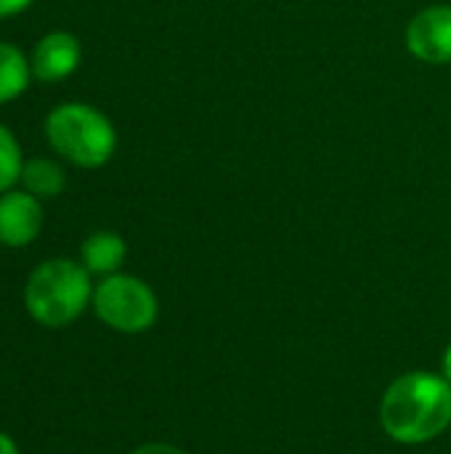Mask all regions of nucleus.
Segmentation results:
<instances>
[{
	"label": "nucleus",
	"mask_w": 451,
	"mask_h": 454,
	"mask_svg": "<svg viewBox=\"0 0 451 454\" xmlns=\"http://www.w3.org/2000/svg\"><path fill=\"white\" fill-rule=\"evenodd\" d=\"M380 426L388 439L420 447L451 426V383L439 372H404L380 399Z\"/></svg>",
	"instance_id": "obj_1"
},
{
	"label": "nucleus",
	"mask_w": 451,
	"mask_h": 454,
	"mask_svg": "<svg viewBox=\"0 0 451 454\" xmlns=\"http://www.w3.org/2000/svg\"><path fill=\"white\" fill-rule=\"evenodd\" d=\"M93 301L90 271L66 258L40 263L27 282L24 303L35 322L45 327H64L74 322Z\"/></svg>",
	"instance_id": "obj_2"
},
{
	"label": "nucleus",
	"mask_w": 451,
	"mask_h": 454,
	"mask_svg": "<svg viewBox=\"0 0 451 454\" xmlns=\"http://www.w3.org/2000/svg\"><path fill=\"white\" fill-rule=\"evenodd\" d=\"M48 144L80 168H101L117 146L114 125L90 104H61L45 120Z\"/></svg>",
	"instance_id": "obj_3"
},
{
	"label": "nucleus",
	"mask_w": 451,
	"mask_h": 454,
	"mask_svg": "<svg viewBox=\"0 0 451 454\" xmlns=\"http://www.w3.org/2000/svg\"><path fill=\"white\" fill-rule=\"evenodd\" d=\"M93 311L106 327L125 335H138L154 327L159 303L144 279L130 274H109L93 290Z\"/></svg>",
	"instance_id": "obj_4"
},
{
	"label": "nucleus",
	"mask_w": 451,
	"mask_h": 454,
	"mask_svg": "<svg viewBox=\"0 0 451 454\" xmlns=\"http://www.w3.org/2000/svg\"><path fill=\"white\" fill-rule=\"evenodd\" d=\"M407 51L423 64L451 61V5L436 3L407 24Z\"/></svg>",
	"instance_id": "obj_5"
},
{
	"label": "nucleus",
	"mask_w": 451,
	"mask_h": 454,
	"mask_svg": "<svg viewBox=\"0 0 451 454\" xmlns=\"http://www.w3.org/2000/svg\"><path fill=\"white\" fill-rule=\"evenodd\" d=\"M43 226V210L29 192H5L0 197V242L8 247L29 245Z\"/></svg>",
	"instance_id": "obj_6"
},
{
	"label": "nucleus",
	"mask_w": 451,
	"mask_h": 454,
	"mask_svg": "<svg viewBox=\"0 0 451 454\" xmlns=\"http://www.w3.org/2000/svg\"><path fill=\"white\" fill-rule=\"evenodd\" d=\"M80 64V43L69 32H51L45 35L32 53V72L43 82H58L69 77Z\"/></svg>",
	"instance_id": "obj_7"
},
{
	"label": "nucleus",
	"mask_w": 451,
	"mask_h": 454,
	"mask_svg": "<svg viewBox=\"0 0 451 454\" xmlns=\"http://www.w3.org/2000/svg\"><path fill=\"white\" fill-rule=\"evenodd\" d=\"M128 255V245L114 231H96L82 242V266L90 274H117Z\"/></svg>",
	"instance_id": "obj_8"
},
{
	"label": "nucleus",
	"mask_w": 451,
	"mask_h": 454,
	"mask_svg": "<svg viewBox=\"0 0 451 454\" xmlns=\"http://www.w3.org/2000/svg\"><path fill=\"white\" fill-rule=\"evenodd\" d=\"M32 67L27 64L24 53L8 43H0V104L21 96L29 85Z\"/></svg>",
	"instance_id": "obj_9"
},
{
	"label": "nucleus",
	"mask_w": 451,
	"mask_h": 454,
	"mask_svg": "<svg viewBox=\"0 0 451 454\" xmlns=\"http://www.w3.org/2000/svg\"><path fill=\"white\" fill-rule=\"evenodd\" d=\"M21 184L35 197H56L64 192V170L51 160H32L21 168Z\"/></svg>",
	"instance_id": "obj_10"
},
{
	"label": "nucleus",
	"mask_w": 451,
	"mask_h": 454,
	"mask_svg": "<svg viewBox=\"0 0 451 454\" xmlns=\"http://www.w3.org/2000/svg\"><path fill=\"white\" fill-rule=\"evenodd\" d=\"M21 149L8 128L0 125V194H5L21 178Z\"/></svg>",
	"instance_id": "obj_11"
},
{
	"label": "nucleus",
	"mask_w": 451,
	"mask_h": 454,
	"mask_svg": "<svg viewBox=\"0 0 451 454\" xmlns=\"http://www.w3.org/2000/svg\"><path fill=\"white\" fill-rule=\"evenodd\" d=\"M130 454H189V452H183L181 447H173V444H144V447H138L136 452H130Z\"/></svg>",
	"instance_id": "obj_12"
},
{
	"label": "nucleus",
	"mask_w": 451,
	"mask_h": 454,
	"mask_svg": "<svg viewBox=\"0 0 451 454\" xmlns=\"http://www.w3.org/2000/svg\"><path fill=\"white\" fill-rule=\"evenodd\" d=\"M32 0H0V19L3 16H13V13H21Z\"/></svg>",
	"instance_id": "obj_13"
},
{
	"label": "nucleus",
	"mask_w": 451,
	"mask_h": 454,
	"mask_svg": "<svg viewBox=\"0 0 451 454\" xmlns=\"http://www.w3.org/2000/svg\"><path fill=\"white\" fill-rule=\"evenodd\" d=\"M441 375L451 383V343L444 348V354H441Z\"/></svg>",
	"instance_id": "obj_14"
},
{
	"label": "nucleus",
	"mask_w": 451,
	"mask_h": 454,
	"mask_svg": "<svg viewBox=\"0 0 451 454\" xmlns=\"http://www.w3.org/2000/svg\"><path fill=\"white\" fill-rule=\"evenodd\" d=\"M0 454H19V447H16L13 439L5 436V434H0Z\"/></svg>",
	"instance_id": "obj_15"
}]
</instances>
